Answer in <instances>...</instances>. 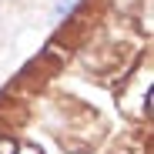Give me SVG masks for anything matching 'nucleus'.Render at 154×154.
<instances>
[{"mask_svg":"<svg viewBox=\"0 0 154 154\" xmlns=\"http://www.w3.org/2000/svg\"><path fill=\"white\" fill-rule=\"evenodd\" d=\"M0 154H17V141H14V137H4V134H0Z\"/></svg>","mask_w":154,"mask_h":154,"instance_id":"nucleus-1","label":"nucleus"},{"mask_svg":"<svg viewBox=\"0 0 154 154\" xmlns=\"http://www.w3.org/2000/svg\"><path fill=\"white\" fill-rule=\"evenodd\" d=\"M17 154H40V151H37L34 144H27V147H17Z\"/></svg>","mask_w":154,"mask_h":154,"instance_id":"nucleus-2","label":"nucleus"}]
</instances>
